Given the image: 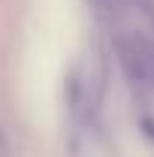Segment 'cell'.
Returning a JSON list of instances; mask_svg holds the SVG:
<instances>
[{
  "label": "cell",
  "instance_id": "1",
  "mask_svg": "<svg viewBox=\"0 0 154 157\" xmlns=\"http://www.w3.org/2000/svg\"><path fill=\"white\" fill-rule=\"evenodd\" d=\"M115 52L124 73L136 85L154 88V36L142 30H121L115 36Z\"/></svg>",
  "mask_w": 154,
  "mask_h": 157
},
{
  "label": "cell",
  "instance_id": "2",
  "mask_svg": "<svg viewBox=\"0 0 154 157\" xmlns=\"http://www.w3.org/2000/svg\"><path fill=\"white\" fill-rule=\"evenodd\" d=\"M94 3H97V9H109V12H115L124 0H94Z\"/></svg>",
  "mask_w": 154,
  "mask_h": 157
},
{
  "label": "cell",
  "instance_id": "3",
  "mask_svg": "<svg viewBox=\"0 0 154 157\" xmlns=\"http://www.w3.org/2000/svg\"><path fill=\"white\" fill-rule=\"evenodd\" d=\"M0 157H6V139L0 136Z\"/></svg>",
  "mask_w": 154,
  "mask_h": 157
}]
</instances>
